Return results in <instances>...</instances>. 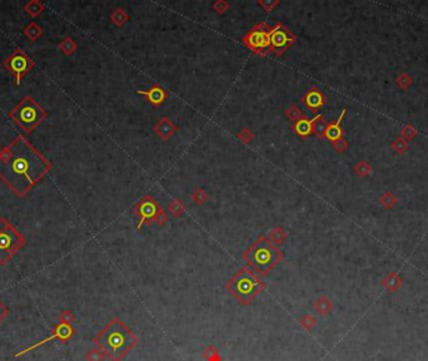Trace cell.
<instances>
[{"label": "cell", "mask_w": 428, "mask_h": 361, "mask_svg": "<svg viewBox=\"0 0 428 361\" xmlns=\"http://www.w3.org/2000/svg\"><path fill=\"white\" fill-rule=\"evenodd\" d=\"M51 167V162L24 136L0 150V181L18 197H25Z\"/></svg>", "instance_id": "cell-1"}, {"label": "cell", "mask_w": 428, "mask_h": 361, "mask_svg": "<svg viewBox=\"0 0 428 361\" xmlns=\"http://www.w3.org/2000/svg\"><path fill=\"white\" fill-rule=\"evenodd\" d=\"M93 343L98 345L105 356L112 361H122L132 349L139 344V337L120 319L114 317L97 336Z\"/></svg>", "instance_id": "cell-2"}, {"label": "cell", "mask_w": 428, "mask_h": 361, "mask_svg": "<svg viewBox=\"0 0 428 361\" xmlns=\"http://www.w3.org/2000/svg\"><path fill=\"white\" fill-rule=\"evenodd\" d=\"M244 261L261 276H267L283 260V252L268 237L259 236L243 255Z\"/></svg>", "instance_id": "cell-3"}, {"label": "cell", "mask_w": 428, "mask_h": 361, "mask_svg": "<svg viewBox=\"0 0 428 361\" xmlns=\"http://www.w3.org/2000/svg\"><path fill=\"white\" fill-rule=\"evenodd\" d=\"M226 289L242 305H249L265 289V285L248 267H242L227 282Z\"/></svg>", "instance_id": "cell-4"}, {"label": "cell", "mask_w": 428, "mask_h": 361, "mask_svg": "<svg viewBox=\"0 0 428 361\" xmlns=\"http://www.w3.org/2000/svg\"><path fill=\"white\" fill-rule=\"evenodd\" d=\"M10 120L19 125L25 135H32L39 124H42L48 117L47 111L39 105L32 97H24L16 107L9 113Z\"/></svg>", "instance_id": "cell-5"}, {"label": "cell", "mask_w": 428, "mask_h": 361, "mask_svg": "<svg viewBox=\"0 0 428 361\" xmlns=\"http://www.w3.org/2000/svg\"><path fill=\"white\" fill-rule=\"evenodd\" d=\"M27 240L8 218L0 217V265H6L25 246Z\"/></svg>", "instance_id": "cell-6"}, {"label": "cell", "mask_w": 428, "mask_h": 361, "mask_svg": "<svg viewBox=\"0 0 428 361\" xmlns=\"http://www.w3.org/2000/svg\"><path fill=\"white\" fill-rule=\"evenodd\" d=\"M271 29L272 27H269L265 21L258 23L243 36L242 42L254 54L264 57L271 52V40H269Z\"/></svg>", "instance_id": "cell-7"}, {"label": "cell", "mask_w": 428, "mask_h": 361, "mask_svg": "<svg viewBox=\"0 0 428 361\" xmlns=\"http://www.w3.org/2000/svg\"><path fill=\"white\" fill-rule=\"evenodd\" d=\"M133 211L140 218L139 223H138V230H140V227L143 224H150L153 222L162 224L168 220L163 209L159 207V205L155 202L154 198H152L150 196H146L143 198L138 205L134 206Z\"/></svg>", "instance_id": "cell-8"}, {"label": "cell", "mask_w": 428, "mask_h": 361, "mask_svg": "<svg viewBox=\"0 0 428 361\" xmlns=\"http://www.w3.org/2000/svg\"><path fill=\"white\" fill-rule=\"evenodd\" d=\"M3 67L14 75L16 86H20L21 79L35 67V63L25 52L18 48L15 49L9 58L4 60Z\"/></svg>", "instance_id": "cell-9"}, {"label": "cell", "mask_w": 428, "mask_h": 361, "mask_svg": "<svg viewBox=\"0 0 428 361\" xmlns=\"http://www.w3.org/2000/svg\"><path fill=\"white\" fill-rule=\"evenodd\" d=\"M269 40H271V52L280 57L296 42V36L282 23H277L269 32Z\"/></svg>", "instance_id": "cell-10"}, {"label": "cell", "mask_w": 428, "mask_h": 361, "mask_svg": "<svg viewBox=\"0 0 428 361\" xmlns=\"http://www.w3.org/2000/svg\"><path fill=\"white\" fill-rule=\"evenodd\" d=\"M74 334H75V328L73 327V326L59 323L57 326H55V327L53 328V330H51L50 335H49V336L45 337V339H43V340L39 341V343H35L34 345H32V346L27 347V349H24L23 351L18 352V354H16L15 356H16V358H19V356L25 355V354H28V352L35 350L36 347L43 346V345H45V344L51 343L53 340H59L60 343L66 344L69 339H71V336H73Z\"/></svg>", "instance_id": "cell-11"}, {"label": "cell", "mask_w": 428, "mask_h": 361, "mask_svg": "<svg viewBox=\"0 0 428 361\" xmlns=\"http://www.w3.org/2000/svg\"><path fill=\"white\" fill-rule=\"evenodd\" d=\"M326 102H327V99H326V97L322 94V92L318 89V88H312V89H309L303 97V103L312 112L318 111L319 108L323 107V105L326 104Z\"/></svg>", "instance_id": "cell-12"}, {"label": "cell", "mask_w": 428, "mask_h": 361, "mask_svg": "<svg viewBox=\"0 0 428 361\" xmlns=\"http://www.w3.org/2000/svg\"><path fill=\"white\" fill-rule=\"evenodd\" d=\"M137 93L138 94H142V96L147 97L149 103L154 105V107H159V105L165 101V97H166L165 90H164L161 86H158V84H154L149 90H138Z\"/></svg>", "instance_id": "cell-13"}, {"label": "cell", "mask_w": 428, "mask_h": 361, "mask_svg": "<svg viewBox=\"0 0 428 361\" xmlns=\"http://www.w3.org/2000/svg\"><path fill=\"white\" fill-rule=\"evenodd\" d=\"M154 131L162 139L168 140L173 135H174V132L177 131V127L173 124L168 118H162V120L154 125Z\"/></svg>", "instance_id": "cell-14"}, {"label": "cell", "mask_w": 428, "mask_h": 361, "mask_svg": "<svg viewBox=\"0 0 428 361\" xmlns=\"http://www.w3.org/2000/svg\"><path fill=\"white\" fill-rule=\"evenodd\" d=\"M313 120H314V118L309 120L307 117L302 116V118H299V120L295 123V125H293L296 133H297L300 138H307L308 136H311V133L313 132L312 131Z\"/></svg>", "instance_id": "cell-15"}, {"label": "cell", "mask_w": 428, "mask_h": 361, "mask_svg": "<svg viewBox=\"0 0 428 361\" xmlns=\"http://www.w3.org/2000/svg\"><path fill=\"white\" fill-rule=\"evenodd\" d=\"M346 109H343L342 114L339 116L338 120H336V123H332V124H328V128L326 131V138H328L332 142H336V140L341 139L342 138V129H341V120L345 117Z\"/></svg>", "instance_id": "cell-16"}, {"label": "cell", "mask_w": 428, "mask_h": 361, "mask_svg": "<svg viewBox=\"0 0 428 361\" xmlns=\"http://www.w3.org/2000/svg\"><path fill=\"white\" fill-rule=\"evenodd\" d=\"M23 33L24 35L29 39V40L35 42V40H38V39L44 34V30H43V28L40 27V25L36 24L35 21H32V23H29L27 27L24 28Z\"/></svg>", "instance_id": "cell-17"}, {"label": "cell", "mask_w": 428, "mask_h": 361, "mask_svg": "<svg viewBox=\"0 0 428 361\" xmlns=\"http://www.w3.org/2000/svg\"><path fill=\"white\" fill-rule=\"evenodd\" d=\"M313 308L319 315L324 316V315H328L332 310V302H330L329 299H327L326 296H321L318 299L315 300L314 305H313Z\"/></svg>", "instance_id": "cell-18"}, {"label": "cell", "mask_w": 428, "mask_h": 361, "mask_svg": "<svg viewBox=\"0 0 428 361\" xmlns=\"http://www.w3.org/2000/svg\"><path fill=\"white\" fill-rule=\"evenodd\" d=\"M328 128L327 120H324L323 116H317L314 117V120H313V127L312 131L314 132V135L319 138L326 137V131Z\"/></svg>", "instance_id": "cell-19"}, {"label": "cell", "mask_w": 428, "mask_h": 361, "mask_svg": "<svg viewBox=\"0 0 428 361\" xmlns=\"http://www.w3.org/2000/svg\"><path fill=\"white\" fill-rule=\"evenodd\" d=\"M268 240L273 243L274 246H280L282 243H284V241L287 240V232L283 230L282 227H274L273 230L271 231Z\"/></svg>", "instance_id": "cell-20"}, {"label": "cell", "mask_w": 428, "mask_h": 361, "mask_svg": "<svg viewBox=\"0 0 428 361\" xmlns=\"http://www.w3.org/2000/svg\"><path fill=\"white\" fill-rule=\"evenodd\" d=\"M24 10L30 15V17H33V18H36L38 15L42 14L43 12L45 10V5L42 3V1H38V0H32L27 5L24 6Z\"/></svg>", "instance_id": "cell-21"}, {"label": "cell", "mask_w": 428, "mask_h": 361, "mask_svg": "<svg viewBox=\"0 0 428 361\" xmlns=\"http://www.w3.org/2000/svg\"><path fill=\"white\" fill-rule=\"evenodd\" d=\"M78 45L77 43L74 42V39L70 38V36H66L59 43V51L62 52L64 55H71V54L74 53L77 51Z\"/></svg>", "instance_id": "cell-22"}, {"label": "cell", "mask_w": 428, "mask_h": 361, "mask_svg": "<svg viewBox=\"0 0 428 361\" xmlns=\"http://www.w3.org/2000/svg\"><path fill=\"white\" fill-rule=\"evenodd\" d=\"M203 358L207 361H222V356H220L219 351L213 345H209V346L205 347L204 351H203Z\"/></svg>", "instance_id": "cell-23"}, {"label": "cell", "mask_w": 428, "mask_h": 361, "mask_svg": "<svg viewBox=\"0 0 428 361\" xmlns=\"http://www.w3.org/2000/svg\"><path fill=\"white\" fill-rule=\"evenodd\" d=\"M110 19H112V21H113L115 25H118V27H123L125 21L128 20V15H127V13H125L123 9H116L112 13Z\"/></svg>", "instance_id": "cell-24"}, {"label": "cell", "mask_w": 428, "mask_h": 361, "mask_svg": "<svg viewBox=\"0 0 428 361\" xmlns=\"http://www.w3.org/2000/svg\"><path fill=\"white\" fill-rule=\"evenodd\" d=\"M299 325L300 327L307 330V331H311V330L315 326V317H313L312 315H309V313H306V315H303V316L299 319Z\"/></svg>", "instance_id": "cell-25"}, {"label": "cell", "mask_w": 428, "mask_h": 361, "mask_svg": "<svg viewBox=\"0 0 428 361\" xmlns=\"http://www.w3.org/2000/svg\"><path fill=\"white\" fill-rule=\"evenodd\" d=\"M104 358L105 354L99 347H94V349L89 350L85 355L86 361H104Z\"/></svg>", "instance_id": "cell-26"}, {"label": "cell", "mask_w": 428, "mask_h": 361, "mask_svg": "<svg viewBox=\"0 0 428 361\" xmlns=\"http://www.w3.org/2000/svg\"><path fill=\"white\" fill-rule=\"evenodd\" d=\"M168 209H169V212L173 216L179 217V216L183 215V212H184V206H183V203H181L179 200H174L172 203H170L169 206H168Z\"/></svg>", "instance_id": "cell-27"}, {"label": "cell", "mask_w": 428, "mask_h": 361, "mask_svg": "<svg viewBox=\"0 0 428 361\" xmlns=\"http://www.w3.org/2000/svg\"><path fill=\"white\" fill-rule=\"evenodd\" d=\"M285 116L288 117L291 120H296V122H297L299 118H302V113H300V111L298 109L297 105H292V107H289L288 109L285 111Z\"/></svg>", "instance_id": "cell-28"}, {"label": "cell", "mask_w": 428, "mask_h": 361, "mask_svg": "<svg viewBox=\"0 0 428 361\" xmlns=\"http://www.w3.org/2000/svg\"><path fill=\"white\" fill-rule=\"evenodd\" d=\"M74 315L73 312L69 310H64L59 313V323L60 324H66V325H70L73 321H74Z\"/></svg>", "instance_id": "cell-29"}, {"label": "cell", "mask_w": 428, "mask_h": 361, "mask_svg": "<svg viewBox=\"0 0 428 361\" xmlns=\"http://www.w3.org/2000/svg\"><path fill=\"white\" fill-rule=\"evenodd\" d=\"M192 198L196 201V203H198V205H202L203 202H205V201H207L208 196H207V193H205L204 191H202V189H198V191H197L196 193L192 196Z\"/></svg>", "instance_id": "cell-30"}, {"label": "cell", "mask_w": 428, "mask_h": 361, "mask_svg": "<svg viewBox=\"0 0 428 361\" xmlns=\"http://www.w3.org/2000/svg\"><path fill=\"white\" fill-rule=\"evenodd\" d=\"M213 8L214 10L219 13V14H223V13H226L227 9L229 8V4L227 3V1H223V0H219L217 3H214Z\"/></svg>", "instance_id": "cell-31"}, {"label": "cell", "mask_w": 428, "mask_h": 361, "mask_svg": "<svg viewBox=\"0 0 428 361\" xmlns=\"http://www.w3.org/2000/svg\"><path fill=\"white\" fill-rule=\"evenodd\" d=\"M258 4L262 8H264V10H267V12H272L280 4V1H277V0L276 1H262V0H259Z\"/></svg>", "instance_id": "cell-32"}, {"label": "cell", "mask_w": 428, "mask_h": 361, "mask_svg": "<svg viewBox=\"0 0 428 361\" xmlns=\"http://www.w3.org/2000/svg\"><path fill=\"white\" fill-rule=\"evenodd\" d=\"M238 138H239L241 140H243V142H246V143H249L253 138V135L250 133L249 129L246 128V129H243V131H242L239 135H238Z\"/></svg>", "instance_id": "cell-33"}, {"label": "cell", "mask_w": 428, "mask_h": 361, "mask_svg": "<svg viewBox=\"0 0 428 361\" xmlns=\"http://www.w3.org/2000/svg\"><path fill=\"white\" fill-rule=\"evenodd\" d=\"M393 147H395V150H397V152L403 153L404 151H406V148H407V143H406V142H404L403 139H401V138H398V139H397V140H395V144H393Z\"/></svg>", "instance_id": "cell-34"}, {"label": "cell", "mask_w": 428, "mask_h": 361, "mask_svg": "<svg viewBox=\"0 0 428 361\" xmlns=\"http://www.w3.org/2000/svg\"><path fill=\"white\" fill-rule=\"evenodd\" d=\"M333 147H334V148H336L338 152H343V151L347 148V142H346L343 138H341V139L336 140V142H333Z\"/></svg>", "instance_id": "cell-35"}, {"label": "cell", "mask_w": 428, "mask_h": 361, "mask_svg": "<svg viewBox=\"0 0 428 361\" xmlns=\"http://www.w3.org/2000/svg\"><path fill=\"white\" fill-rule=\"evenodd\" d=\"M8 315H9V309L6 308L5 305L0 301V323H1V321H4V320L8 317Z\"/></svg>", "instance_id": "cell-36"}, {"label": "cell", "mask_w": 428, "mask_h": 361, "mask_svg": "<svg viewBox=\"0 0 428 361\" xmlns=\"http://www.w3.org/2000/svg\"><path fill=\"white\" fill-rule=\"evenodd\" d=\"M357 172L360 174H362V176H364V174H367L369 172V167L366 163H361L357 166Z\"/></svg>", "instance_id": "cell-37"}]
</instances>
